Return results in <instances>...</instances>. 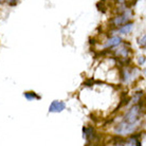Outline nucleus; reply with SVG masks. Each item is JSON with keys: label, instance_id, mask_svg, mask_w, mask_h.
<instances>
[{"label": "nucleus", "instance_id": "f257e3e1", "mask_svg": "<svg viewBox=\"0 0 146 146\" xmlns=\"http://www.w3.org/2000/svg\"><path fill=\"white\" fill-rule=\"evenodd\" d=\"M141 113H142V110H141V106L140 105H135V106L130 108L129 111H128L124 117L125 122H128V123H131V124L138 125L140 122V119H141Z\"/></svg>", "mask_w": 146, "mask_h": 146}, {"label": "nucleus", "instance_id": "f03ea898", "mask_svg": "<svg viewBox=\"0 0 146 146\" xmlns=\"http://www.w3.org/2000/svg\"><path fill=\"white\" fill-rule=\"evenodd\" d=\"M138 127V125L131 124V123H128V122H125V121H122L121 123L114 127V131L117 135H129V133H132L135 132V128Z\"/></svg>", "mask_w": 146, "mask_h": 146}, {"label": "nucleus", "instance_id": "7ed1b4c3", "mask_svg": "<svg viewBox=\"0 0 146 146\" xmlns=\"http://www.w3.org/2000/svg\"><path fill=\"white\" fill-rule=\"evenodd\" d=\"M131 16H132V13L130 10H125L123 14L119 15V16H115V17L112 19V25L115 27L123 26V25H125L129 19L131 18Z\"/></svg>", "mask_w": 146, "mask_h": 146}, {"label": "nucleus", "instance_id": "20e7f679", "mask_svg": "<svg viewBox=\"0 0 146 146\" xmlns=\"http://www.w3.org/2000/svg\"><path fill=\"white\" fill-rule=\"evenodd\" d=\"M66 109V104L62 101H53L49 107V112H62Z\"/></svg>", "mask_w": 146, "mask_h": 146}, {"label": "nucleus", "instance_id": "39448f33", "mask_svg": "<svg viewBox=\"0 0 146 146\" xmlns=\"http://www.w3.org/2000/svg\"><path fill=\"white\" fill-rule=\"evenodd\" d=\"M83 132H84V137L86 138L87 142H90V141H94L96 135H95V131H94V129H93V128H91V127L83 128Z\"/></svg>", "mask_w": 146, "mask_h": 146}, {"label": "nucleus", "instance_id": "423d86ee", "mask_svg": "<svg viewBox=\"0 0 146 146\" xmlns=\"http://www.w3.org/2000/svg\"><path fill=\"white\" fill-rule=\"evenodd\" d=\"M122 42V39H121V37H117V36H113L111 38L106 41V44H105V48H112V47H117L119 44Z\"/></svg>", "mask_w": 146, "mask_h": 146}, {"label": "nucleus", "instance_id": "0eeeda50", "mask_svg": "<svg viewBox=\"0 0 146 146\" xmlns=\"http://www.w3.org/2000/svg\"><path fill=\"white\" fill-rule=\"evenodd\" d=\"M133 29V23L129 22L127 25H124L120 30H119V33L120 34H129Z\"/></svg>", "mask_w": 146, "mask_h": 146}, {"label": "nucleus", "instance_id": "6e6552de", "mask_svg": "<svg viewBox=\"0 0 146 146\" xmlns=\"http://www.w3.org/2000/svg\"><path fill=\"white\" fill-rule=\"evenodd\" d=\"M25 98H26L28 101H33V100H35V99H40V96L39 95H37L35 92H26L25 93Z\"/></svg>", "mask_w": 146, "mask_h": 146}, {"label": "nucleus", "instance_id": "1a4fd4ad", "mask_svg": "<svg viewBox=\"0 0 146 146\" xmlns=\"http://www.w3.org/2000/svg\"><path fill=\"white\" fill-rule=\"evenodd\" d=\"M117 54L119 55V56H121L122 58H127L128 50L127 49H125V48H120V49L117 51Z\"/></svg>", "mask_w": 146, "mask_h": 146}, {"label": "nucleus", "instance_id": "9d476101", "mask_svg": "<svg viewBox=\"0 0 146 146\" xmlns=\"http://www.w3.org/2000/svg\"><path fill=\"white\" fill-rule=\"evenodd\" d=\"M5 1H7V4H10V5L13 7V5H16V3H17L18 0H5Z\"/></svg>", "mask_w": 146, "mask_h": 146}, {"label": "nucleus", "instance_id": "9b49d317", "mask_svg": "<svg viewBox=\"0 0 146 146\" xmlns=\"http://www.w3.org/2000/svg\"><path fill=\"white\" fill-rule=\"evenodd\" d=\"M145 38H146V36L145 35H143V37L140 39V41H139V44H140V46H143V47H145Z\"/></svg>", "mask_w": 146, "mask_h": 146}, {"label": "nucleus", "instance_id": "f8f14e48", "mask_svg": "<svg viewBox=\"0 0 146 146\" xmlns=\"http://www.w3.org/2000/svg\"><path fill=\"white\" fill-rule=\"evenodd\" d=\"M139 62H140V65H143V64L145 62V58H144V57H140Z\"/></svg>", "mask_w": 146, "mask_h": 146}, {"label": "nucleus", "instance_id": "ddd939ff", "mask_svg": "<svg viewBox=\"0 0 146 146\" xmlns=\"http://www.w3.org/2000/svg\"><path fill=\"white\" fill-rule=\"evenodd\" d=\"M0 2H1V0H0Z\"/></svg>", "mask_w": 146, "mask_h": 146}]
</instances>
